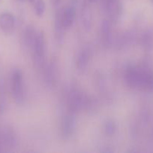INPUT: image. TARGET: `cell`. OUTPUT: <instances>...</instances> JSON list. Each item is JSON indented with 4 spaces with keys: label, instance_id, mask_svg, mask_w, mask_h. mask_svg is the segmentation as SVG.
I'll return each mask as SVG.
<instances>
[{
    "label": "cell",
    "instance_id": "obj_10",
    "mask_svg": "<svg viewBox=\"0 0 153 153\" xmlns=\"http://www.w3.org/2000/svg\"><path fill=\"white\" fill-rule=\"evenodd\" d=\"M111 26L109 21L104 20L100 27V37L101 41L104 46H109L111 43Z\"/></svg>",
    "mask_w": 153,
    "mask_h": 153
},
{
    "label": "cell",
    "instance_id": "obj_6",
    "mask_svg": "<svg viewBox=\"0 0 153 153\" xmlns=\"http://www.w3.org/2000/svg\"><path fill=\"white\" fill-rule=\"evenodd\" d=\"M55 38L58 44H62L64 40V31L65 28L63 25L62 18V10H58L55 16Z\"/></svg>",
    "mask_w": 153,
    "mask_h": 153
},
{
    "label": "cell",
    "instance_id": "obj_15",
    "mask_svg": "<svg viewBox=\"0 0 153 153\" xmlns=\"http://www.w3.org/2000/svg\"><path fill=\"white\" fill-rule=\"evenodd\" d=\"M104 130L106 134L108 135H112L116 131V125L112 121L109 120L105 123Z\"/></svg>",
    "mask_w": 153,
    "mask_h": 153
},
{
    "label": "cell",
    "instance_id": "obj_16",
    "mask_svg": "<svg viewBox=\"0 0 153 153\" xmlns=\"http://www.w3.org/2000/svg\"><path fill=\"white\" fill-rule=\"evenodd\" d=\"M59 1H60V0H51V2H52L53 4H55V5L56 4H58Z\"/></svg>",
    "mask_w": 153,
    "mask_h": 153
},
{
    "label": "cell",
    "instance_id": "obj_18",
    "mask_svg": "<svg viewBox=\"0 0 153 153\" xmlns=\"http://www.w3.org/2000/svg\"><path fill=\"white\" fill-rule=\"evenodd\" d=\"M30 1H34V0H29Z\"/></svg>",
    "mask_w": 153,
    "mask_h": 153
},
{
    "label": "cell",
    "instance_id": "obj_3",
    "mask_svg": "<svg viewBox=\"0 0 153 153\" xmlns=\"http://www.w3.org/2000/svg\"><path fill=\"white\" fill-rule=\"evenodd\" d=\"M33 59L37 67H41L44 63L46 40L43 31L37 32L35 40L32 46Z\"/></svg>",
    "mask_w": 153,
    "mask_h": 153
},
{
    "label": "cell",
    "instance_id": "obj_17",
    "mask_svg": "<svg viewBox=\"0 0 153 153\" xmlns=\"http://www.w3.org/2000/svg\"><path fill=\"white\" fill-rule=\"evenodd\" d=\"M88 1H95V0H88Z\"/></svg>",
    "mask_w": 153,
    "mask_h": 153
},
{
    "label": "cell",
    "instance_id": "obj_5",
    "mask_svg": "<svg viewBox=\"0 0 153 153\" xmlns=\"http://www.w3.org/2000/svg\"><path fill=\"white\" fill-rule=\"evenodd\" d=\"M14 18L10 13H2L0 15V28L5 34H10L14 28Z\"/></svg>",
    "mask_w": 153,
    "mask_h": 153
},
{
    "label": "cell",
    "instance_id": "obj_7",
    "mask_svg": "<svg viewBox=\"0 0 153 153\" xmlns=\"http://www.w3.org/2000/svg\"><path fill=\"white\" fill-rule=\"evenodd\" d=\"M75 128L74 117L70 114L65 115L62 123V134L64 137H69L72 135Z\"/></svg>",
    "mask_w": 153,
    "mask_h": 153
},
{
    "label": "cell",
    "instance_id": "obj_11",
    "mask_svg": "<svg viewBox=\"0 0 153 153\" xmlns=\"http://www.w3.org/2000/svg\"><path fill=\"white\" fill-rule=\"evenodd\" d=\"M36 35H37V32L34 27L32 25H28L23 32V42L26 46L32 49Z\"/></svg>",
    "mask_w": 153,
    "mask_h": 153
},
{
    "label": "cell",
    "instance_id": "obj_9",
    "mask_svg": "<svg viewBox=\"0 0 153 153\" xmlns=\"http://www.w3.org/2000/svg\"><path fill=\"white\" fill-rule=\"evenodd\" d=\"M76 16V10L73 6H68L62 10V18L64 28H69L73 25Z\"/></svg>",
    "mask_w": 153,
    "mask_h": 153
},
{
    "label": "cell",
    "instance_id": "obj_12",
    "mask_svg": "<svg viewBox=\"0 0 153 153\" xmlns=\"http://www.w3.org/2000/svg\"><path fill=\"white\" fill-rule=\"evenodd\" d=\"M92 14L88 8H85L82 13V22L83 26L86 29H89L92 25Z\"/></svg>",
    "mask_w": 153,
    "mask_h": 153
},
{
    "label": "cell",
    "instance_id": "obj_4",
    "mask_svg": "<svg viewBox=\"0 0 153 153\" xmlns=\"http://www.w3.org/2000/svg\"><path fill=\"white\" fill-rule=\"evenodd\" d=\"M106 10L112 21H117L122 14V4L119 0H106Z\"/></svg>",
    "mask_w": 153,
    "mask_h": 153
},
{
    "label": "cell",
    "instance_id": "obj_1",
    "mask_svg": "<svg viewBox=\"0 0 153 153\" xmlns=\"http://www.w3.org/2000/svg\"><path fill=\"white\" fill-rule=\"evenodd\" d=\"M124 79L130 88L153 91V74L147 69L130 66L126 69Z\"/></svg>",
    "mask_w": 153,
    "mask_h": 153
},
{
    "label": "cell",
    "instance_id": "obj_8",
    "mask_svg": "<svg viewBox=\"0 0 153 153\" xmlns=\"http://www.w3.org/2000/svg\"><path fill=\"white\" fill-rule=\"evenodd\" d=\"M92 57V51L89 47L86 46L79 52L76 58V67L79 70H83L86 68Z\"/></svg>",
    "mask_w": 153,
    "mask_h": 153
},
{
    "label": "cell",
    "instance_id": "obj_14",
    "mask_svg": "<svg viewBox=\"0 0 153 153\" xmlns=\"http://www.w3.org/2000/svg\"><path fill=\"white\" fill-rule=\"evenodd\" d=\"M45 2L44 0H36L34 2V11L38 16H42L45 12Z\"/></svg>",
    "mask_w": 153,
    "mask_h": 153
},
{
    "label": "cell",
    "instance_id": "obj_2",
    "mask_svg": "<svg viewBox=\"0 0 153 153\" xmlns=\"http://www.w3.org/2000/svg\"><path fill=\"white\" fill-rule=\"evenodd\" d=\"M11 91L15 102L18 105L22 104L26 99V90L22 73L19 70H14L12 74Z\"/></svg>",
    "mask_w": 153,
    "mask_h": 153
},
{
    "label": "cell",
    "instance_id": "obj_13",
    "mask_svg": "<svg viewBox=\"0 0 153 153\" xmlns=\"http://www.w3.org/2000/svg\"><path fill=\"white\" fill-rule=\"evenodd\" d=\"M142 44L146 49H150L153 46V33L151 31H147L142 34Z\"/></svg>",
    "mask_w": 153,
    "mask_h": 153
}]
</instances>
